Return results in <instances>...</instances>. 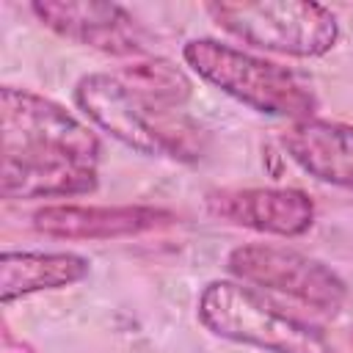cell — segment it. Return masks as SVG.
I'll return each mask as SVG.
<instances>
[{
    "label": "cell",
    "instance_id": "obj_12",
    "mask_svg": "<svg viewBox=\"0 0 353 353\" xmlns=\"http://www.w3.org/2000/svg\"><path fill=\"white\" fill-rule=\"evenodd\" d=\"M116 77L130 91L143 97L146 102H152L157 108H168V110H179L190 99V91H193L188 74L165 58L135 61V63L124 66Z\"/></svg>",
    "mask_w": 353,
    "mask_h": 353
},
{
    "label": "cell",
    "instance_id": "obj_7",
    "mask_svg": "<svg viewBox=\"0 0 353 353\" xmlns=\"http://www.w3.org/2000/svg\"><path fill=\"white\" fill-rule=\"evenodd\" d=\"M33 17L52 33L94 47L108 55H141L146 39L130 11L116 3L94 0H39L30 3Z\"/></svg>",
    "mask_w": 353,
    "mask_h": 353
},
{
    "label": "cell",
    "instance_id": "obj_3",
    "mask_svg": "<svg viewBox=\"0 0 353 353\" xmlns=\"http://www.w3.org/2000/svg\"><path fill=\"white\" fill-rule=\"evenodd\" d=\"M182 58L204 83L256 113L301 121L317 110V94L309 80L276 61L256 58L218 39H190L182 47Z\"/></svg>",
    "mask_w": 353,
    "mask_h": 353
},
{
    "label": "cell",
    "instance_id": "obj_9",
    "mask_svg": "<svg viewBox=\"0 0 353 353\" xmlns=\"http://www.w3.org/2000/svg\"><path fill=\"white\" fill-rule=\"evenodd\" d=\"M36 232L61 240H116L176 223L165 207L149 204H50L30 215Z\"/></svg>",
    "mask_w": 353,
    "mask_h": 353
},
{
    "label": "cell",
    "instance_id": "obj_2",
    "mask_svg": "<svg viewBox=\"0 0 353 353\" xmlns=\"http://www.w3.org/2000/svg\"><path fill=\"white\" fill-rule=\"evenodd\" d=\"M74 102L99 130L146 157L193 163L204 152V132L199 124L179 110L146 102L116 74H83L74 85Z\"/></svg>",
    "mask_w": 353,
    "mask_h": 353
},
{
    "label": "cell",
    "instance_id": "obj_4",
    "mask_svg": "<svg viewBox=\"0 0 353 353\" xmlns=\"http://www.w3.org/2000/svg\"><path fill=\"white\" fill-rule=\"evenodd\" d=\"M196 314L210 334L268 353H339L320 325L237 281H210L199 295Z\"/></svg>",
    "mask_w": 353,
    "mask_h": 353
},
{
    "label": "cell",
    "instance_id": "obj_10",
    "mask_svg": "<svg viewBox=\"0 0 353 353\" xmlns=\"http://www.w3.org/2000/svg\"><path fill=\"white\" fill-rule=\"evenodd\" d=\"M281 146L317 182L353 190V124L301 119L281 132Z\"/></svg>",
    "mask_w": 353,
    "mask_h": 353
},
{
    "label": "cell",
    "instance_id": "obj_11",
    "mask_svg": "<svg viewBox=\"0 0 353 353\" xmlns=\"http://www.w3.org/2000/svg\"><path fill=\"white\" fill-rule=\"evenodd\" d=\"M88 270L91 262L72 251H6L0 256V301L11 303L33 292L72 287Z\"/></svg>",
    "mask_w": 353,
    "mask_h": 353
},
{
    "label": "cell",
    "instance_id": "obj_1",
    "mask_svg": "<svg viewBox=\"0 0 353 353\" xmlns=\"http://www.w3.org/2000/svg\"><path fill=\"white\" fill-rule=\"evenodd\" d=\"M0 196L66 199L97 188L99 138L63 105L28 88H0Z\"/></svg>",
    "mask_w": 353,
    "mask_h": 353
},
{
    "label": "cell",
    "instance_id": "obj_6",
    "mask_svg": "<svg viewBox=\"0 0 353 353\" xmlns=\"http://www.w3.org/2000/svg\"><path fill=\"white\" fill-rule=\"evenodd\" d=\"M226 270L243 284L279 292L323 314H336L347 298V284L331 265L276 243H243L232 248Z\"/></svg>",
    "mask_w": 353,
    "mask_h": 353
},
{
    "label": "cell",
    "instance_id": "obj_8",
    "mask_svg": "<svg viewBox=\"0 0 353 353\" xmlns=\"http://www.w3.org/2000/svg\"><path fill=\"white\" fill-rule=\"evenodd\" d=\"M207 212L262 234L301 237L314 223V201L301 188H223L207 193Z\"/></svg>",
    "mask_w": 353,
    "mask_h": 353
},
{
    "label": "cell",
    "instance_id": "obj_5",
    "mask_svg": "<svg viewBox=\"0 0 353 353\" xmlns=\"http://www.w3.org/2000/svg\"><path fill=\"white\" fill-rule=\"evenodd\" d=\"M204 11L218 28L248 47L290 58H320L339 41L336 14L306 0L207 3Z\"/></svg>",
    "mask_w": 353,
    "mask_h": 353
}]
</instances>
